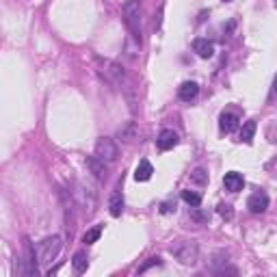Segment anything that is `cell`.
<instances>
[{"label": "cell", "instance_id": "cell-5", "mask_svg": "<svg viewBox=\"0 0 277 277\" xmlns=\"http://www.w3.org/2000/svg\"><path fill=\"white\" fill-rule=\"evenodd\" d=\"M61 202H63V210H65V236L67 241L74 238V230H76V197L67 191H61Z\"/></svg>", "mask_w": 277, "mask_h": 277}, {"label": "cell", "instance_id": "cell-10", "mask_svg": "<svg viewBox=\"0 0 277 277\" xmlns=\"http://www.w3.org/2000/svg\"><path fill=\"white\" fill-rule=\"evenodd\" d=\"M24 249H26V275H37V264H39V258L35 256V249H32L31 241L24 238Z\"/></svg>", "mask_w": 277, "mask_h": 277}, {"label": "cell", "instance_id": "cell-2", "mask_svg": "<svg viewBox=\"0 0 277 277\" xmlns=\"http://www.w3.org/2000/svg\"><path fill=\"white\" fill-rule=\"evenodd\" d=\"M169 253L178 260L180 264H186V267H193L199 258V247L195 241H178L169 247Z\"/></svg>", "mask_w": 277, "mask_h": 277}, {"label": "cell", "instance_id": "cell-27", "mask_svg": "<svg viewBox=\"0 0 277 277\" xmlns=\"http://www.w3.org/2000/svg\"><path fill=\"white\" fill-rule=\"evenodd\" d=\"M275 97H277V76L273 80V89H271V100H275Z\"/></svg>", "mask_w": 277, "mask_h": 277}, {"label": "cell", "instance_id": "cell-4", "mask_svg": "<svg viewBox=\"0 0 277 277\" xmlns=\"http://www.w3.org/2000/svg\"><path fill=\"white\" fill-rule=\"evenodd\" d=\"M63 247L61 236H48L43 238L37 247V258H39V264H52V260H57L59 251Z\"/></svg>", "mask_w": 277, "mask_h": 277}, {"label": "cell", "instance_id": "cell-28", "mask_svg": "<svg viewBox=\"0 0 277 277\" xmlns=\"http://www.w3.org/2000/svg\"><path fill=\"white\" fill-rule=\"evenodd\" d=\"M223 2H232V0H223Z\"/></svg>", "mask_w": 277, "mask_h": 277}, {"label": "cell", "instance_id": "cell-12", "mask_svg": "<svg viewBox=\"0 0 277 277\" xmlns=\"http://www.w3.org/2000/svg\"><path fill=\"white\" fill-rule=\"evenodd\" d=\"M197 93H199V87H197V83H193V80H186V83H182V87L178 89V95H180V100H184V102L195 100V97H197Z\"/></svg>", "mask_w": 277, "mask_h": 277}, {"label": "cell", "instance_id": "cell-6", "mask_svg": "<svg viewBox=\"0 0 277 277\" xmlns=\"http://www.w3.org/2000/svg\"><path fill=\"white\" fill-rule=\"evenodd\" d=\"M95 156L100 160H104L106 165L115 162L117 156H119L117 143L113 139H108V137H100V139H97V143H95Z\"/></svg>", "mask_w": 277, "mask_h": 277}, {"label": "cell", "instance_id": "cell-20", "mask_svg": "<svg viewBox=\"0 0 277 277\" xmlns=\"http://www.w3.org/2000/svg\"><path fill=\"white\" fill-rule=\"evenodd\" d=\"M100 236H102V225H95V227H91V230L85 232L83 243L85 245H93V243H97V238Z\"/></svg>", "mask_w": 277, "mask_h": 277}, {"label": "cell", "instance_id": "cell-24", "mask_svg": "<svg viewBox=\"0 0 277 277\" xmlns=\"http://www.w3.org/2000/svg\"><path fill=\"white\" fill-rule=\"evenodd\" d=\"M219 215L223 216V219H232V216H234V210H232L230 204H219Z\"/></svg>", "mask_w": 277, "mask_h": 277}, {"label": "cell", "instance_id": "cell-8", "mask_svg": "<svg viewBox=\"0 0 277 277\" xmlns=\"http://www.w3.org/2000/svg\"><path fill=\"white\" fill-rule=\"evenodd\" d=\"M223 186H225V191H230V193H238L245 186V180H243V176L238 171H230V173H225V178H223Z\"/></svg>", "mask_w": 277, "mask_h": 277}, {"label": "cell", "instance_id": "cell-18", "mask_svg": "<svg viewBox=\"0 0 277 277\" xmlns=\"http://www.w3.org/2000/svg\"><path fill=\"white\" fill-rule=\"evenodd\" d=\"M256 122H253V119H249V122H245L243 123V130H241V141L243 143H251L253 141V134H256Z\"/></svg>", "mask_w": 277, "mask_h": 277}, {"label": "cell", "instance_id": "cell-17", "mask_svg": "<svg viewBox=\"0 0 277 277\" xmlns=\"http://www.w3.org/2000/svg\"><path fill=\"white\" fill-rule=\"evenodd\" d=\"M137 132H139V130H137V123H134V122H128L126 126L119 130L117 137H119V141H123V143H130V141L137 139Z\"/></svg>", "mask_w": 277, "mask_h": 277}, {"label": "cell", "instance_id": "cell-19", "mask_svg": "<svg viewBox=\"0 0 277 277\" xmlns=\"http://www.w3.org/2000/svg\"><path fill=\"white\" fill-rule=\"evenodd\" d=\"M72 267L76 273H85L87 267H89V258H87V253L85 251H78L76 256L72 258Z\"/></svg>", "mask_w": 277, "mask_h": 277}, {"label": "cell", "instance_id": "cell-25", "mask_svg": "<svg viewBox=\"0 0 277 277\" xmlns=\"http://www.w3.org/2000/svg\"><path fill=\"white\" fill-rule=\"evenodd\" d=\"M173 210H176V206H173L171 202H165V204L160 206V213L162 215H169V213H173Z\"/></svg>", "mask_w": 277, "mask_h": 277}, {"label": "cell", "instance_id": "cell-29", "mask_svg": "<svg viewBox=\"0 0 277 277\" xmlns=\"http://www.w3.org/2000/svg\"><path fill=\"white\" fill-rule=\"evenodd\" d=\"M275 4H277V0H275Z\"/></svg>", "mask_w": 277, "mask_h": 277}, {"label": "cell", "instance_id": "cell-26", "mask_svg": "<svg viewBox=\"0 0 277 277\" xmlns=\"http://www.w3.org/2000/svg\"><path fill=\"white\" fill-rule=\"evenodd\" d=\"M191 216L195 221H208V213H197V210H193Z\"/></svg>", "mask_w": 277, "mask_h": 277}, {"label": "cell", "instance_id": "cell-22", "mask_svg": "<svg viewBox=\"0 0 277 277\" xmlns=\"http://www.w3.org/2000/svg\"><path fill=\"white\" fill-rule=\"evenodd\" d=\"M191 182L193 184H199V186H204V184H208V173L204 169H195L191 173Z\"/></svg>", "mask_w": 277, "mask_h": 277}, {"label": "cell", "instance_id": "cell-15", "mask_svg": "<svg viewBox=\"0 0 277 277\" xmlns=\"http://www.w3.org/2000/svg\"><path fill=\"white\" fill-rule=\"evenodd\" d=\"M238 126V117L234 115V113H221V117H219V128H221V132H232Z\"/></svg>", "mask_w": 277, "mask_h": 277}, {"label": "cell", "instance_id": "cell-14", "mask_svg": "<svg viewBox=\"0 0 277 277\" xmlns=\"http://www.w3.org/2000/svg\"><path fill=\"white\" fill-rule=\"evenodd\" d=\"M152 173H154V167H152L150 160H141L137 171H134V180L137 182H148L152 178Z\"/></svg>", "mask_w": 277, "mask_h": 277}, {"label": "cell", "instance_id": "cell-11", "mask_svg": "<svg viewBox=\"0 0 277 277\" xmlns=\"http://www.w3.org/2000/svg\"><path fill=\"white\" fill-rule=\"evenodd\" d=\"M87 167H89L91 173H93V176H95L100 182L106 180L108 171H106V162H104V160H100L97 156H91V158H87Z\"/></svg>", "mask_w": 277, "mask_h": 277}, {"label": "cell", "instance_id": "cell-23", "mask_svg": "<svg viewBox=\"0 0 277 277\" xmlns=\"http://www.w3.org/2000/svg\"><path fill=\"white\" fill-rule=\"evenodd\" d=\"M160 264H162V260H160L158 256L148 258V260H145V262L139 267V273H145V271H148V269H152V267H160Z\"/></svg>", "mask_w": 277, "mask_h": 277}, {"label": "cell", "instance_id": "cell-9", "mask_svg": "<svg viewBox=\"0 0 277 277\" xmlns=\"http://www.w3.org/2000/svg\"><path fill=\"white\" fill-rule=\"evenodd\" d=\"M178 134L173 132V130H162V132L158 134V139H156V145H158V150L167 152V150H173L178 145Z\"/></svg>", "mask_w": 277, "mask_h": 277}, {"label": "cell", "instance_id": "cell-16", "mask_svg": "<svg viewBox=\"0 0 277 277\" xmlns=\"http://www.w3.org/2000/svg\"><path fill=\"white\" fill-rule=\"evenodd\" d=\"M108 213H111L113 216H122L123 213V197L119 191H113L111 199H108Z\"/></svg>", "mask_w": 277, "mask_h": 277}, {"label": "cell", "instance_id": "cell-13", "mask_svg": "<svg viewBox=\"0 0 277 277\" xmlns=\"http://www.w3.org/2000/svg\"><path fill=\"white\" fill-rule=\"evenodd\" d=\"M193 50L197 52L202 59H210L215 54V46H213V41H208V39H195L193 41Z\"/></svg>", "mask_w": 277, "mask_h": 277}, {"label": "cell", "instance_id": "cell-21", "mask_svg": "<svg viewBox=\"0 0 277 277\" xmlns=\"http://www.w3.org/2000/svg\"><path fill=\"white\" fill-rule=\"evenodd\" d=\"M182 199L191 206V208H197V206L202 204V195L195 193V191H182Z\"/></svg>", "mask_w": 277, "mask_h": 277}, {"label": "cell", "instance_id": "cell-1", "mask_svg": "<svg viewBox=\"0 0 277 277\" xmlns=\"http://www.w3.org/2000/svg\"><path fill=\"white\" fill-rule=\"evenodd\" d=\"M123 22H126L130 37L141 46V35H143V9L141 0H128L123 4Z\"/></svg>", "mask_w": 277, "mask_h": 277}, {"label": "cell", "instance_id": "cell-3", "mask_svg": "<svg viewBox=\"0 0 277 277\" xmlns=\"http://www.w3.org/2000/svg\"><path fill=\"white\" fill-rule=\"evenodd\" d=\"M72 195L76 197L78 206L85 210L87 215H93L95 213V208H97V193L91 186H87V184H83V182H76Z\"/></svg>", "mask_w": 277, "mask_h": 277}, {"label": "cell", "instance_id": "cell-7", "mask_svg": "<svg viewBox=\"0 0 277 277\" xmlns=\"http://www.w3.org/2000/svg\"><path fill=\"white\" fill-rule=\"evenodd\" d=\"M247 208L251 210L253 215H260L269 208V195L267 193H253L247 202Z\"/></svg>", "mask_w": 277, "mask_h": 277}]
</instances>
